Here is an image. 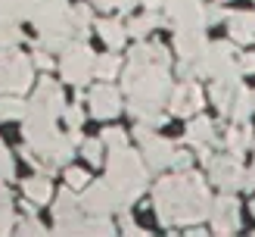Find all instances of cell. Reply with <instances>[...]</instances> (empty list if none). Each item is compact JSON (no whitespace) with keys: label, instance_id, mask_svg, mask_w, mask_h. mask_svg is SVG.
<instances>
[{"label":"cell","instance_id":"obj_1","mask_svg":"<svg viewBox=\"0 0 255 237\" xmlns=\"http://www.w3.org/2000/svg\"><path fill=\"white\" fill-rule=\"evenodd\" d=\"M109 184H112V191L119 194L122 206L137 200V194L143 191V162H140V156L134 150H128V147L112 150V156H109Z\"/></svg>","mask_w":255,"mask_h":237},{"label":"cell","instance_id":"obj_2","mask_svg":"<svg viewBox=\"0 0 255 237\" xmlns=\"http://www.w3.org/2000/svg\"><path fill=\"white\" fill-rule=\"evenodd\" d=\"M59 69H62V78L69 84L84 87L91 81V75H94V53L84 44H69L62 50V66Z\"/></svg>","mask_w":255,"mask_h":237},{"label":"cell","instance_id":"obj_3","mask_svg":"<svg viewBox=\"0 0 255 237\" xmlns=\"http://www.w3.org/2000/svg\"><path fill=\"white\" fill-rule=\"evenodd\" d=\"M31 81V62L25 56H6L0 59V94H9V91H25Z\"/></svg>","mask_w":255,"mask_h":237},{"label":"cell","instance_id":"obj_4","mask_svg":"<svg viewBox=\"0 0 255 237\" xmlns=\"http://www.w3.org/2000/svg\"><path fill=\"white\" fill-rule=\"evenodd\" d=\"M81 206L87 212H94V216H106V212H112L116 206H122V200H119L116 191H112V184L106 181V184H91L87 187L84 197H81Z\"/></svg>","mask_w":255,"mask_h":237},{"label":"cell","instance_id":"obj_5","mask_svg":"<svg viewBox=\"0 0 255 237\" xmlns=\"http://www.w3.org/2000/svg\"><path fill=\"white\" fill-rule=\"evenodd\" d=\"M31 106L34 109H41L47 112V116H59V112H66V103H62V91H59V84H53L50 78H44L41 84H37V94L31 100Z\"/></svg>","mask_w":255,"mask_h":237},{"label":"cell","instance_id":"obj_6","mask_svg":"<svg viewBox=\"0 0 255 237\" xmlns=\"http://www.w3.org/2000/svg\"><path fill=\"white\" fill-rule=\"evenodd\" d=\"M91 109H94L97 119H112V116H119V109H122L119 91H116V87H106V84L94 87V91H91Z\"/></svg>","mask_w":255,"mask_h":237},{"label":"cell","instance_id":"obj_7","mask_svg":"<svg viewBox=\"0 0 255 237\" xmlns=\"http://www.w3.org/2000/svg\"><path fill=\"white\" fill-rule=\"evenodd\" d=\"M212 222H215V231L218 234H231L237 231V200L234 197H218L212 203Z\"/></svg>","mask_w":255,"mask_h":237},{"label":"cell","instance_id":"obj_8","mask_svg":"<svg viewBox=\"0 0 255 237\" xmlns=\"http://www.w3.org/2000/svg\"><path fill=\"white\" fill-rule=\"evenodd\" d=\"M212 178L218 181L221 187L234 191V187L243 184V169H240L237 156H221V159H212Z\"/></svg>","mask_w":255,"mask_h":237},{"label":"cell","instance_id":"obj_9","mask_svg":"<svg viewBox=\"0 0 255 237\" xmlns=\"http://www.w3.org/2000/svg\"><path fill=\"white\" fill-rule=\"evenodd\" d=\"M202 106V94L196 84H177L174 91V100H171V112L177 116H190V112H196Z\"/></svg>","mask_w":255,"mask_h":237},{"label":"cell","instance_id":"obj_10","mask_svg":"<svg viewBox=\"0 0 255 237\" xmlns=\"http://www.w3.org/2000/svg\"><path fill=\"white\" fill-rule=\"evenodd\" d=\"M143 147H146V159H149V166L152 169H162V166H168L171 162V144L168 141H159V137H143Z\"/></svg>","mask_w":255,"mask_h":237},{"label":"cell","instance_id":"obj_11","mask_svg":"<svg viewBox=\"0 0 255 237\" xmlns=\"http://www.w3.org/2000/svg\"><path fill=\"white\" fill-rule=\"evenodd\" d=\"M177 50L184 59L202 53V28H177Z\"/></svg>","mask_w":255,"mask_h":237},{"label":"cell","instance_id":"obj_12","mask_svg":"<svg viewBox=\"0 0 255 237\" xmlns=\"http://www.w3.org/2000/svg\"><path fill=\"white\" fill-rule=\"evenodd\" d=\"M231 34H234V41L249 44L255 37V12H237V16H231Z\"/></svg>","mask_w":255,"mask_h":237},{"label":"cell","instance_id":"obj_13","mask_svg":"<svg viewBox=\"0 0 255 237\" xmlns=\"http://www.w3.org/2000/svg\"><path fill=\"white\" fill-rule=\"evenodd\" d=\"M25 197H31V203H47L50 200V181L44 175H34V178L25 181Z\"/></svg>","mask_w":255,"mask_h":237},{"label":"cell","instance_id":"obj_14","mask_svg":"<svg viewBox=\"0 0 255 237\" xmlns=\"http://www.w3.org/2000/svg\"><path fill=\"white\" fill-rule=\"evenodd\" d=\"M16 44H19V28L9 25V22H0V59H6V56L16 53V50H12Z\"/></svg>","mask_w":255,"mask_h":237},{"label":"cell","instance_id":"obj_15","mask_svg":"<svg viewBox=\"0 0 255 237\" xmlns=\"http://www.w3.org/2000/svg\"><path fill=\"white\" fill-rule=\"evenodd\" d=\"M97 31H100V37H103L109 47H122V41H125V28H122V22L106 19V22H100V25H97Z\"/></svg>","mask_w":255,"mask_h":237},{"label":"cell","instance_id":"obj_16","mask_svg":"<svg viewBox=\"0 0 255 237\" xmlns=\"http://www.w3.org/2000/svg\"><path fill=\"white\" fill-rule=\"evenodd\" d=\"M187 137H190V141H193V144H206V141H212V122L206 119V116H199V119H193V122H190V131H187Z\"/></svg>","mask_w":255,"mask_h":237},{"label":"cell","instance_id":"obj_17","mask_svg":"<svg viewBox=\"0 0 255 237\" xmlns=\"http://www.w3.org/2000/svg\"><path fill=\"white\" fill-rule=\"evenodd\" d=\"M53 212H56V219H62V216H72V212H78V197L72 194V187H69V191H62V194L56 197V206H53Z\"/></svg>","mask_w":255,"mask_h":237},{"label":"cell","instance_id":"obj_18","mask_svg":"<svg viewBox=\"0 0 255 237\" xmlns=\"http://www.w3.org/2000/svg\"><path fill=\"white\" fill-rule=\"evenodd\" d=\"M25 112H28V106H25L19 97H3L0 100V119H19Z\"/></svg>","mask_w":255,"mask_h":237},{"label":"cell","instance_id":"obj_19","mask_svg":"<svg viewBox=\"0 0 255 237\" xmlns=\"http://www.w3.org/2000/svg\"><path fill=\"white\" fill-rule=\"evenodd\" d=\"M116 72H119V56L116 53H106V56L94 59V75H100V78H112Z\"/></svg>","mask_w":255,"mask_h":237},{"label":"cell","instance_id":"obj_20","mask_svg":"<svg viewBox=\"0 0 255 237\" xmlns=\"http://www.w3.org/2000/svg\"><path fill=\"white\" fill-rule=\"evenodd\" d=\"M156 25H159V19H156V16H140V19H134V22H131V28H128V31L140 37V34H146L149 28H156Z\"/></svg>","mask_w":255,"mask_h":237},{"label":"cell","instance_id":"obj_21","mask_svg":"<svg viewBox=\"0 0 255 237\" xmlns=\"http://www.w3.org/2000/svg\"><path fill=\"white\" fill-rule=\"evenodd\" d=\"M103 147H112V150L128 147V137H125V131H119V128H109V131H103Z\"/></svg>","mask_w":255,"mask_h":237},{"label":"cell","instance_id":"obj_22","mask_svg":"<svg viewBox=\"0 0 255 237\" xmlns=\"http://www.w3.org/2000/svg\"><path fill=\"white\" fill-rule=\"evenodd\" d=\"M81 231L84 234H112V225L106 222V219H91V222H87V225H81Z\"/></svg>","mask_w":255,"mask_h":237},{"label":"cell","instance_id":"obj_23","mask_svg":"<svg viewBox=\"0 0 255 237\" xmlns=\"http://www.w3.org/2000/svg\"><path fill=\"white\" fill-rule=\"evenodd\" d=\"M84 156L87 162H103V141H84Z\"/></svg>","mask_w":255,"mask_h":237},{"label":"cell","instance_id":"obj_24","mask_svg":"<svg viewBox=\"0 0 255 237\" xmlns=\"http://www.w3.org/2000/svg\"><path fill=\"white\" fill-rule=\"evenodd\" d=\"M9 175H12V159H9V153H6V150L0 147V181H3V178H9Z\"/></svg>","mask_w":255,"mask_h":237},{"label":"cell","instance_id":"obj_25","mask_svg":"<svg viewBox=\"0 0 255 237\" xmlns=\"http://www.w3.org/2000/svg\"><path fill=\"white\" fill-rule=\"evenodd\" d=\"M171 169H177V172H184L187 166H190V156L184 153V150H177V153H171V162H168Z\"/></svg>","mask_w":255,"mask_h":237},{"label":"cell","instance_id":"obj_26","mask_svg":"<svg viewBox=\"0 0 255 237\" xmlns=\"http://www.w3.org/2000/svg\"><path fill=\"white\" fill-rule=\"evenodd\" d=\"M94 6H103V9H109V6H122V9H128V6H134V0H94Z\"/></svg>","mask_w":255,"mask_h":237},{"label":"cell","instance_id":"obj_27","mask_svg":"<svg viewBox=\"0 0 255 237\" xmlns=\"http://www.w3.org/2000/svg\"><path fill=\"white\" fill-rule=\"evenodd\" d=\"M84 184H87V175L78 172V169H72L69 172V187H84Z\"/></svg>","mask_w":255,"mask_h":237},{"label":"cell","instance_id":"obj_28","mask_svg":"<svg viewBox=\"0 0 255 237\" xmlns=\"http://www.w3.org/2000/svg\"><path fill=\"white\" fill-rule=\"evenodd\" d=\"M66 119H69L72 128H78V125H81V109L78 106H66Z\"/></svg>","mask_w":255,"mask_h":237},{"label":"cell","instance_id":"obj_29","mask_svg":"<svg viewBox=\"0 0 255 237\" xmlns=\"http://www.w3.org/2000/svg\"><path fill=\"white\" fill-rule=\"evenodd\" d=\"M34 62H37V66H41V69H50V66H53V59L47 56V50H37V56H34Z\"/></svg>","mask_w":255,"mask_h":237},{"label":"cell","instance_id":"obj_30","mask_svg":"<svg viewBox=\"0 0 255 237\" xmlns=\"http://www.w3.org/2000/svg\"><path fill=\"white\" fill-rule=\"evenodd\" d=\"M22 231H25V234H44V228H41V225H34V219L25 222V225H22Z\"/></svg>","mask_w":255,"mask_h":237},{"label":"cell","instance_id":"obj_31","mask_svg":"<svg viewBox=\"0 0 255 237\" xmlns=\"http://www.w3.org/2000/svg\"><path fill=\"white\" fill-rule=\"evenodd\" d=\"M243 72H255V56L249 53V56H243V66H240Z\"/></svg>","mask_w":255,"mask_h":237},{"label":"cell","instance_id":"obj_32","mask_svg":"<svg viewBox=\"0 0 255 237\" xmlns=\"http://www.w3.org/2000/svg\"><path fill=\"white\" fill-rule=\"evenodd\" d=\"M218 3H227V0H218Z\"/></svg>","mask_w":255,"mask_h":237},{"label":"cell","instance_id":"obj_33","mask_svg":"<svg viewBox=\"0 0 255 237\" xmlns=\"http://www.w3.org/2000/svg\"><path fill=\"white\" fill-rule=\"evenodd\" d=\"M252 212H255V203H252Z\"/></svg>","mask_w":255,"mask_h":237}]
</instances>
